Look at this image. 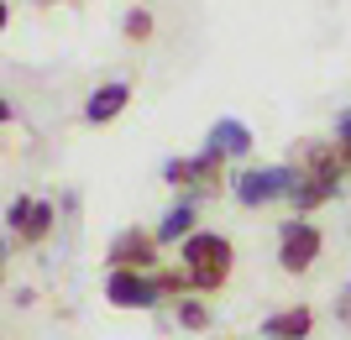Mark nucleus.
Masks as SVG:
<instances>
[{
	"instance_id": "f257e3e1",
	"label": "nucleus",
	"mask_w": 351,
	"mask_h": 340,
	"mask_svg": "<svg viewBox=\"0 0 351 340\" xmlns=\"http://www.w3.org/2000/svg\"><path fill=\"white\" fill-rule=\"evenodd\" d=\"M346 157L330 147H304V173H299V189H293V205L299 209H315L325 205L330 194L341 189V178H346Z\"/></svg>"
},
{
	"instance_id": "f03ea898",
	"label": "nucleus",
	"mask_w": 351,
	"mask_h": 340,
	"mask_svg": "<svg viewBox=\"0 0 351 340\" xmlns=\"http://www.w3.org/2000/svg\"><path fill=\"white\" fill-rule=\"evenodd\" d=\"M184 272L194 288H220L231 272V241L220 236H189L184 241Z\"/></svg>"
},
{
	"instance_id": "7ed1b4c3",
	"label": "nucleus",
	"mask_w": 351,
	"mask_h": 340,
	"mask_svg": "<svg viewBox=\"0 0 351 340\" xmlns=\"http://www.w3.org/2000/svg\"><path fill=\"white\" fill-rule=\"evenodd\" d=\"M293 189H299V168H252V173L236 178V199L241 205H273V199H283Z\"/></svg>"
},
{
	"instance_id": "20e7f679",
	"label": "nucleus",
	"mask_w": 351,
	"mask_h": 340,
	"mask_svg": "<svg viewBox=\"0 0 351 340\" xmlns=\"http://www.w3.org/2000/svg\"><path fill=\"white\" fill-rule=\"evenodd\" d=\"M315 257H320V231H315L309 220H283V231H278V262H283V272H309Z\"/></svg>"
},
{
	"instance_id": "39448f33",
	"label": "nucleus",
	"mask_w": 351,
	"mask_h": 340,
	"mask_svg": "<svg viewBox=\"0 0 351 340\" xmlns=\"http://www.w3.org/2000/svg\"><path fill=\"white\" fill-rule=\"evenodd\" d=\"M105 298L116 309H152L158 304V283L142 278V272H110L105 278Z\"/></svg>"
},
{
	"instance_id": "423d86ee",
	"label": "nucleus",
	"mask_w": 351,
	"mask_h": 340,
	"mask_svg": "<svg viewBox=\"0 0 351 340\" xmlns=\"http://www.w3.org/2000/svg\"><path fill=\"white\" fill-rule=\"evenodd\" d=\"M220 152H199V157H173V163L162 168V178L168 183H189V189H215V173H220Z\"/></svg>"
},
{
	"instance_id": "0eeeda50",
	"label": "nucleus",
	"mask_w": 351,
	"mask_h": 340,
	"mask_svg": "<svg viewBox=\"0 0 351 340\" xmlns=\"http://www.w3.org/2000/svg\"><path fill=\"white\" fill-rule=\"evenodd\" d=\"M152 252H158V236H147V231H121L116 246H110V262H116V272H136V267H152Z\"/></svg>"
},
{
	"instance_id": "6e6552de",
	"label": "nucleus",
	"mask_w": 351,
	"mask_h": 340,
	"mask_svg": "<svg viewBox=\"0 0 351 340\" xmlns=\"http://www.w3.org/2000/svg\"><path fill=\"white\" fill-rule=\"evenodd\" d=\"M11 231H16L21 241H43L47 231H53V205H43V199H27V194H21V199L11 205Z\"/></svg>"
},
{
	"instance_id": "1a4fd4ad",
	"label": "nucleus",
	"mask_w": 351,
	"mask_h": 340,
	"mask_svg": "<svg viewBox=\"0 0 351 340\" xmlns=\"http://www.w3.org/2000/svg\"><path fill=\"white\" fill-rule=\"evenodd\" d=\"M126 100H132V84H105V89H95L89 94V105H84V120L89 126H105V120H116L121 110H126Z\"/></svg>"
},
{
	"instance_id": "9d476101",
	"label": "nucleus",
	"mask_w": 351,
	"mask_h": 340,
	"mask_svg": "<svg viewBox=\"0 0 351 340\" xmlns=\"http://www.w3.org/2000/svg\"><path fill=\"white\" fill-rule=\"evenodd\" d=\"M210 152H220V157H247L252 152V131L241 126V120H215L210 126Z\"/></svg>"
},
{
	"instance_id": "9b49d317",
	"label": "nucleus",
	"mask_w": 351,
	"mask_h": 340,
	"mask_svg": "<svg viewBox=\"0 0 351 340\" xmlns=\"http://www.w3.org/2000/svg\"><path fill=\"white\" fill-rule=\"evenodd\" d=\"M309 325H315V314H309L304 304H299V309H283V314L267 319V340H304Z\"/></svg>"
},
{
	"instance_id": "f8f14e48",
	"label": "nucleus",
	"mask_w": 351,
	"mask_h": 340,
	"mask_svg": "<svg viewBox=\"0 0 351 340\" xmlns=\"http://www.w3.org/2000/svg\"><path fill=\"white\" fill-rule=\"evenodd\" d=\"M189 236H194V205L184 199V205H173L168 215H162L158 241H189Z\"/></svg>"
},
{
	"instance_id": "ddd939ff",
	"label": "nucleus",
	"mask_w": 351,
	"mask_h": 340,
	"mask_svg": "<svg viewBox=\"0 0 351 340\" xmlns=\"http://www.w3.org/2000/svg\"><path fill=\"white\" fill-rule=\"evenodd\" d=\"M178 325H184V330H205L210 309H205V304H194V298H184V304H178Z\"/></svg>"
},
{
	"instance_id": "4468645a",
	"label": "nucleus",
	"mask_w": 351,
	"mask_h": 340,
	"mask_svg": "<svg viewBox=\"0 0 351 340\" xmlns=\"http://www.w3.org/2000/svg\"><path fill=\"white\" fill-rule=\"evenodd\" d=\"M126 37H132V42H147V37H152V16H147L142 5L126 16Z\"/></svg>"
},
{
	"instance_id": "2eb2a0df",
	"label": "nucleus",
	"mask_w": 351,
	"mask_h": 340,
	"mask_svg": "<svg viewBox=\"0 0 351 340\" xmlns=\"http://www.w3.org/2000/svg\"><path fill=\"white\" fill-rule=\"evenodd\" d=\"M162 288V293H178V288H184V283H189V272H162V278H152Z\"/></svg>"
},
{
	"instance_id": "dca6fc26",
	"label": "nucleus",
	"mask_w": 351,
	"mask_h": 340,
	"mask_svg": "<svg viewBox=\"0 0 351 340\" xmlns=\"http://www.w3.org/2000/svg\"><path fill=\"white\" fill-rule=\"evenodd\" d=\"M336 314H341V325H346V330H351V288H346V293H341V298H336Z\"/></svg>"
},
{
	"instance_id": "f3484780",
	"label": "nucleus",
	"mask_w": 351,
	"mask_h": 340,
	"mask_svg": "<svg viewBox=\"0 0 351 340\" xmlns=\"http://www.w3.org/2000/svg\"><path fill=\"white\" fill-rule=\"evenodd\" d=\"M341 157H346V163H351V142H341Z\"/></svg>"
}]
</instances>
